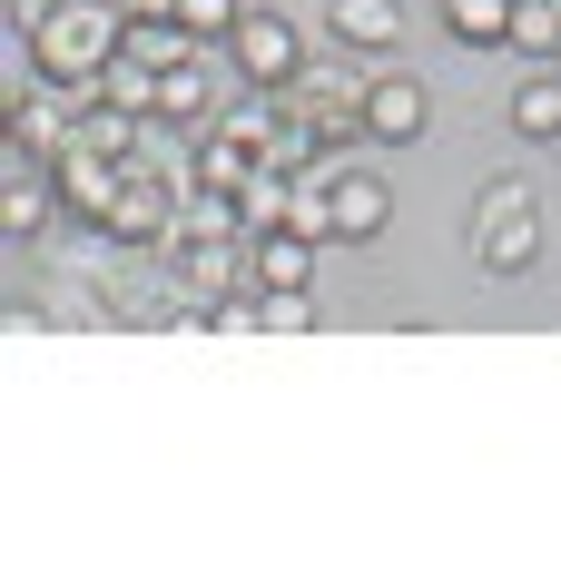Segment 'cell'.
<instances>
[{
    "instance_id": "obj_20",
    "label": "cell",
    "mask_w": 561,
    "mask_h": 561,
    "mask_svg": "<svg viewBox=\"0 0 561 561\" xmlns=\"http://www.w3.org/2000/svg\"><path fill=\"white\" fill-rule=\"evenodd\" d=\"M444 30H454L463 49H503V30H513V0H444Z\"/></svg>"
},
{
    "instance_id": "obj_16",
    "label": "cell",
    "mask_w": 561,
    "mask_h": 561,
    "mask_svg": "<svg viewBox=\"0 0 561 561\" xmlns=\"http://www.w3.org/2000/svg\"><path fill=\"white\" fill-rule=\"evenodd\" d=\"M503 49H523V59H561V0H513Z\"/></svg>"
},
{
    "instance_id": "obj_14",
    "label": "cell",
    "mask_w": 561,
    "mask_h": 561,
    "mask_svg": "<svg viewBox=\"0 0 561 561\" xmlns=\"http://www.w3.org/2000/svg\"><path fill=\"white\" fill-rule=\"evenodd\" d=\"M247 276H256V296H276V286H306V276H316V237H296V227L256 237V247H247Z\"/></svg>"
},
{
    "instance_id": "obj_5",
    "label": "cell",
    "mask_w": 561,
    "mask_h": 561,
    "mask_svg": "<svg viewBox=\"0 0 561 561\" xmlns=\"http://www.w3.org/2000/svg\"><path fill=\"white\" fill-rule=\"evenodd\" d=\"M286 99H296V118H306L316 138H355V128H365V79H355V69H296Z\"/></svg>"
},
{
    "instance_id": "obj_1",
    "label": "cell",
    "mask_w": 561,
    "mask_h": 561,
    "mask_svg": "<svg viewBox=\"0 0 561 561\" xmlns=\"http://www.w3.org/2000/svg\"><path fill=\"white\" fill-rule=\"evenodd\" d=\"M118 39H128V10H118V0H59V10L30 30V59H39V79L99 89V69L118 59Z\"/></svg>"
},
{
    "instance_id": "obj_8",
    "label": "cell",
    "mask_w": 561,
    "mask_h": 561,
    "mask_svg": "<svg viewBox=\"0 0 561 561\" xmlns=\"http://www.w3.org/2000/svg\"><path fill=\"white\" fill-rule=\"evenodd\" d=\"M49 178H59V207H79L89 227L108 217V197H118V178H128V158H99V148H59L49 158Z\"/></svg>"
},
{
    "instance_id": "obj_9",
    "label": "cell",
    "mask_w": 561,
    "mask_h": 561,
    "mask_svg": "<svg viewBox=\"0 0 561 561\" xmlns=\"http://www.w3.org/2000/svg\"><path fill=\"white\" fill-rule=\"evenodd\" d=\"M49 207H59V178H39V148H20V138H10V178H0V227H10V237H39V227H49Z\"/></svg>"
},
{
    "instance_id": "obj_19",
    "label": "cell",
    "mask_w": 561,
    "mask_h": 561,
    "mask_svg": "<svg viewBox=\"0 0 561 561\" xmlns=\"http://www.w3.org/2000/svg\"><path fill=\"white\" fill-rule=\"evenodd\" d=\"M69 148H99V158H138V118L128 108H79V128H69Z\"/></svg>"
},
{
    "instance_id": "obj_11",
    "label": "cell",
    "mask_w": 561,
    "mask_h": 561,
    "mask_svg": "<svg viewBox=\"0 0 561 561\" xmlns=\"http://www.w3.org/2000/svg\"><path fill=\"white\" fill-rule=\"evenodd\" d=\"M237 276H247L237 237H178V286H187V296H207V306H217Z\"/></svg>"
},
{
    "instance_id": "obj_6",
    "label": "cell",
    "mask_w": 561,
    "mask_h": 561,
    "mask_svg": "<svg viewBox=\"0 0 561 561\" xmlns=\"http://www.w3.org/2000/svg\"><path fill=\"white\" fill-rule=\"evenodd\" d=\"M424 128H434L424 79H375V89H365V138H375V148H414Z\"/></svg>"
},
{
    "instance_id": "obj_2",
    "label": "cell",
    "mask_w": 561,
    "mask_h": 561,
    "mask_svg": "<svg viewBox=\"0 0 561 561\" xmlns=\"http://www.w3.org/2000/svg\"><path fill=\"white\" fill-rule=\"evenodd\" d=\"M473 256L493 266V276H533V256H542V207H533V187H483L473 197Z\"/></svg>"
},
{
    "instance_id": "obj_23",
    "label": "cell",
    "mask_w": 561,
    "mask_h": 561,
    "mask_svg": "<svg viewBox=\"0 0 561 561\" xmlns=\"http://www.w3.org/2000/svg\"><path fill=\"white\" fill-rule=\"evenodd\" d=\"M306 325H316L306 286H276V296H266V335H306Z\"/></svg>"
},
{
    "instance_id": "obj_15",
    "label": "cell",
    "mask_w": 561,
    "mask_h": 561,
    "mask_svg": "<svg viewBox=\"0 0 561 561\" xmlns=\"http://www.w3.org/2000/svg\"><path fill=\"white\" fill-rule=\"evenodd\" d=\"M158 118H217V79H207V49L158 69Z\"/></svg>"
},
{
    "instance_id": "obj_12",
    "label": "cell",
    "mask_w": 561,
    "mask_h": 561,
    "mask_svg": "<svg viewBox=\"0 0 561 561\" xmlns=\"http://www.w3.org/2000/svg\"><path fill=\"white\" fill-rule=\"evenodd\" d=\"M325 30H335L355 59H375V49H394V39H404V0H335V10H325Z\"/></svg>"
},
{
    "instance_id": "obj_7",
    "label": "cell",
    "mask_w": 561,
    "mask_h": 561,
    "mask_svg": "<svg viewBox=\"0 0 561 561\" xmlns=\"http://www.w3.org/2000/svg\"><path fill=\"white\" fill-rule=\"evenodd\" d=\"M79 99H89V89H69V79H39V89L10 108V138H20V148H49V158H59V148H69V128H79Z\"/></svg>"
},
{
    "instance_id": "obj_24",
    "label": "cell",
    "mask_w": 561,
    "mask_h": 561,
    "mask_svg": "<svg viewBox=\"0 0 561 561\" xmlns=\"http://www.w3.org/2000/svg\"><path fill=\"white\" fill-rule=\"evenodd\" d=\"M178 20H187L197 39H227V30H237L247 10H237V0H178Z\"/></svg>"
},
{
    "instance_id": "obj_21",
    "label": "cell",
    "mask_w": 561,
    "mask_h": 561,
    "mask_svg": "<svg viewBox=\"0 0 561 561\" xmlns=\"http://www.w3.org/2000/svg\"><path fill=\"white\" fill-rule=\"evenodd\" d=\"M286 197H296V178H286V168H256L247 197H237V207H247V237H276V227H286Z\"/></svg>"
},
{
    "instance_id": "obj_22",
    "label": "cell",
    "mask_w": 561,
    "mask_h": 561,
    "mask_svg": "<svg viewBox=\"0 0 561 561\" xmlns=\"http://www.w3.org/2000/svg\"><path fill=\"white\" fill-rule=\"evenodd\" d=\"M286 227H296V237H316V247H325V237H335V197H325V187H306V178H296V197H286Z\"/></svg>"
},
{
    "instance_id": "obj_17",
    "label": "cell",
    "mask_w": 561,
    "mask_h": 561,
    "mask_svg": "<svg viewBox=\"0 0 561 561\" xmlns=\"http://www.w3.org/2000/svg\"><path fill=\"white\" fill-rule=\"evenodd\" d=\"M513 128H523V138H561V69H533V79L513 89Z\"/></svg>"
},
{
    "instance_id": "obj_10",
    "label": "cell",
    "mask_w": 561,
    "mask_h": 561,
    "mask_svg": "<svg viewBox=\"0 0 561 561\" xmlns=\"http://www.w3.org/2000/svg\"><path fill=\"white\" fill-rule=\"evenodd\" d=\"M325 197H335V237H355V247H365V237H385V217H394V187H385L375 168H355V178H335Z\"/></svg>"
},
{
    "instance_id": "obj_3",
    "label": "cell",
    "mask_w": 561,
    "mask_h": 561,
    "mask_svg": "<svg viewBox=\"0 0 561 561\" xmlns=\"http://www.w3.org/2000/svg\"><path fill=\"white\" fill-rule=\"evenodd\" d=\"M99 237H118V247H168V237H178V178L148 168V158H128V178H118Z\"/></svg>"
},
{
    "instance_id": "obj_18",
    "label": "cell",
    "mask_w": 561,
    "mask_h": 561,
    "mask_svg": "<svg viewBox=\"0 0 561 561\" xmlns=\"http://www.w3.org/2000/svg\"><path fill=\"white\" fill-rule=\"evenodd\" d=\"M99 99H108V108H128V118H158V69H138V59L118 49V59L99 69Z\"/></svg>"
},
{
    "instance_id": "obj_13",
    "label": "cell",
    "mask_w": 561,
    "mask_h": 561,
    "mask_svg": "<svg viewBox=\"0 0 561 561\" xmlns=\"http://www.w3.org/2000/svg\"><path fill=\"white\" fill-rule=\"evenodd\" d=\"M266 158L247 148V138H227V128H207L197 138V168H187V187H217V197H247V178H256Z\"/></svg>"
},
{
    "instance_id": "obj_4",
    "label": "cell",
    "mask_w": 561,
    "mask_h": 561,
    "mask_svg": "<svg viewBox=\"0 0 561 561\" xmlns=\"http://www.w3.org/2000/svg\"><path fill=\"white\" fill-rule=\"evenodd\" d=\"M227 69H237L247 89H296V69H306V30L276 20V10H247V20L227 30Z\"/></svg>"
}]
</instances>
